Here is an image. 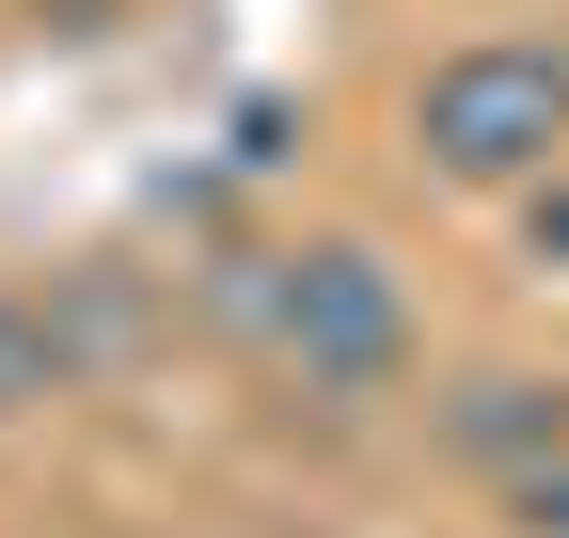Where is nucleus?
Wrapping results in <instances>:
<instances>
[{
    "label": "nucleus",
    "instance_id": "nucleus-2",
    "mask_svg": "<svg viewBox=\"0 0 569 538\" xmlns=\"http://www.w3.org/2000/svg\"><path fill=\"white\" fill-rule=\"evenodd\" d=\"M411 159L443 190H475V207H522L569 159V32H459V48H427Z\"/></svg>",
    "mask_w": 569,
    "mask_h": 538
},
{
    "label": "nucleus",
    "instance_id": "nucleus-4",
    "mask_svg": "<svg viewBox=\"0 0 569 538\" xmlns=\"http://www.w3.org/2000/svg\"><path fill=\"white\" fill-rule=\"evenodd\" d=\"M63 380H80V365H63V332H48V301H17V286H0V428H17V412H48Z\"/></svg>",
    "mask_w": 569,
    "mask_h": 538
},
{
    "label": "nucleus",
    "instance_id": "nucleus-3",
    "mask_svg": "<svg viewBox=\"0 0 569 538\" xmlns=\"http://www.w3.org/2000/svg\"><path fill=\"white\" fill-rule=\"evenodd\" d=\"M443 459L459 476H490V491H522L538 459H569V380L553 365H475V380H443Z\"/></svg>",
    "mask_w": 569,
    "mask_h": 538
},
{
    "label": "nucleus",
    "instance_id": "nucleus-1",
    "mask_svg": "<svg viewBox=\"0 0 569 538\" xmlns=\"http://www.w3.org/2000/svg\"><path fill=\"white\" fill-rule=\"evenodd\" d=\"M190 317L222 332V349L284 396H396L411 380V286L365 253V238H238V253H206V286Z\"/></svg>",
    "mask_w": 569,
    "mask_h": 538
},
{
    "label": "nucleus",
    "instance_id": "nucleus-5",
    "mask_svg": "<svg viewBox=\"0 0 569 538\" xmlns=\"http://www.w3.org/2000/svg\"><path fill=\"white\" fill-rule=\"evenodd\" d=\"M507 222H522V269H553V286H569V159H553V175L522 190Z\"/></svg>",
    "mask_w": 569,
    "mask_h": 538
},
{
    "label": "nucleus",
    "instance_id": "nucleus-6",
    "mask_svg": "<svg viewBox=\"0 0 569 538\" xmlns=\"http://www.w3.org/2000/svg\"><path fill=\"white\" fill-rule=\"evenodd\" d=\"M507 522H522V538H569V459H538V476L507 491Z\"/></svg>",
    "mask_w": 569,
    "mask_h": 538
}]
</instances>
